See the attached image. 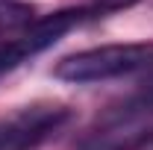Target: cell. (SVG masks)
I'll return each instance as SVG.
<instances>
[{
    "instance_id": "cell-1",
    "label": "cell",
    "mask_w": 153,
    "mask_h": 150,
    "mask_svg": "<svg viewBox=\"0 0 153 150\" xmlns=\"http://www.w3.org/2000/svg\"><path fill=\"white\" fill-rule=\"evenodd\" d=\"M147 65H153V44H103L65 56L62 62H56L53 76L62 82L82 85V82H100V79L133 74Z\"/></svg>"
},
{
    "instance_id": "cell-2",
    "label": "cell",
    "mask_w": 153,
    "mask_h": 150,
    "mask_svg": "<svg viewBox=\"0 0 153 150\" xmlns=\"http://www.w3.org/2000/svg\"><path fill=\"white\" fill-rule=\"evenodd\" d=\"M88 12L91 9H65V12H56V15H47V18L36 21L33 27H27L21 33V38L0 41V76L15 71L30 56L53 47L68 30H74L82 18H88Z\"/></svg>"
},
{
    "instance_id": "cell-3",
    "label": "cell",
    "mask_w": 153,
    "mask_h": 150,
    "mask_svg": "<svg viewBox=\"0 0 153 150\" xmlns=\"http://www.w3.org/2000/svg\"><path fill=\"white\" fill-rule=\"evenodd\" d=\"M68 121V109L62 106H47V109H27L21 112L15 121L6 124L0 150H30L38 141H44L50 132H56L62 124Z\"/></svg>"
},
{
    "instance_id": "cell-4",
    "label": "cell",
    "mask_w": 153,
    "mask_h": 150,
    "mask_svg": "<svg viewBox=\"0 0 153 150\" xmlns=\"http://www.w3.org/2000/svg\"><path fill=\"white\" fill-rule=\"evenodd\" d=\"M150 141H153V130L133 127V121H124V124H115L112 130L85 138L79 150H138Z\"/></svg>"
},
{
    "instance_id": "cell-5",
    "label": "cell",
    "mask_w": 153,
    "mask_h": 150,
    "mask_svg": "<svg viewBox=\"0 0 153 150\" xmlns=\"http://www.w3.org/2000/svg\"><path fill=\"white\" fill-rule=\"evenodd\" d=\"M36 24V6L24 0H0V33H18Z\"/></svg>"
},
{
    "instance_id": "cell-6",
    "label": "cell",
    "mask_w": 153,
    "mask_h": 150,
    "mask_svg": "<svg viewBox=\"0 0 153 150\" xmlns=\"http://www.w3.org/2000/svg\"><path fill=\"white\" fill-rule=\"evenodd\" d=\"M138 0H91V12H115V9H127V6H133Z\"/></svg>"
},
{
    "instance_id": "cell-7",
    "label": "cell",
    "mask_w": 153,
    "mask_h": 150,
    "mask_svg": "<svg viewBox=\"0 0 153 150\" xmlns=\"http://www.w3.org/2000/svg\"><path fill=\"white\" fill-rule=\"evenodd\" d=\"M3 132H6V124H0V141H3Z\"/></svg>"
}]
</instances>
